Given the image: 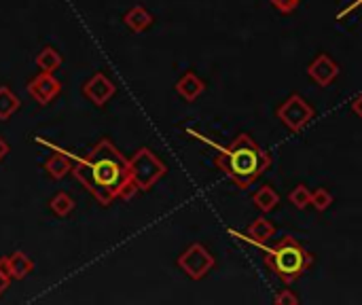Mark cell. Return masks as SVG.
I'll return each instance as SVG.
<instances>
[{"mask_svg":"<svg viewBox=\"0 0 362 305\" xmlns=\"http://www.w3.org/2000/svg\"><path fill=\"white\" fill-rule=\"evenodd\" d=\"M68 155L79 162V166L72 170L74 178L89 189L102 206H109L113 199H117L123 185L129 180V162L121 155L117 146H113L111 140H100L91 155L85 159L72 152Z\"/></svg>","mask_w":362,"mask_h":305,"instance_id":"1","label":"cell"},{"mask_svg":"<svg viewBox=\"0 0 362 305\" xmlns=\"http://www.w3.org/2000/svg\"><path fill=\"white\" fill-rule=\"evenodd\" d=\"M214 164L239 189H248L258 176H263L269 170L272 155L248 134H239L225 150L219 152Z\"/></svg>","mask_w":362,"mask_h":305,"instance_id":"2","label":"cell"},{"mask_svg":"<svg viewBox=\"0 0 362 305\" xmlns=\"http://www.w3.org/2000/svg\"><path fill=\"white\" fill-rule=\"evenodd\" d=\"M263 259L272 274L284 284H292L294 280H299L314 263L312 252H307L292 235H284L274 246H269Z\"/></svg>","mask_w":362,"mask_h":305,"instance_id":"3","label":"cell"},{"mask_svg":"<svg viewBox=\"0 0 362 305\" xmlns=\"http://www.w3.org/2000/svg\"><path fill=\"white\" fill-rule=\"evenodd\" d=\"M166 164L150 148H140L129 159V178L140 191H148L150 187H155L166 176Z\"/></svg>","mask_w":362,"mask_h":305,"instance_id":"4","label":"cell"},{"mask_svg":"<svg viewBox=\"0 0 362 305\" xmlns=\"http://www.w3.org/2000/svg\"><path fill=\"white\" fill-rule=\"evenodd\" d=\"M276 115H278V119L282 121V125L286 130L299 134V132H303L309 125V121L316 117V111L303 95L292 93L278 107Z\"/></svg>","mask_w":362,"mask_h":305,"instance_id":"5","label":"cell"},{"mask_svg":"<svg viewBox=\"0 0 362 305\" xmlns=\"http://www.w3.org/2000/svg\"><path fill=\"white\" fill-rule=\"evenodd\" d=\"M176 263L191 280H203L217 267V259L201 244H191Z\"/></svg>","mask_w":362,"mask_h":305,"instance_id":"6","label":"cell"},{"mask_svg":"<svg viewBox=\"0 0 362 305\" xmlns=\"http://www.w3.org/2000/svg\"><path fill=\"white\" fill-rule=\"evenodd\" d=\"M62 91V83L54 77V72H40L28 83V93L38 107L51 104Z\"/></svg>","mask_w":362,"mask_h":305,"instance_id":"7","label":"cell"},{"mask_svg":"<svg viewBox=\"0 0 362 305\" xmlns=\"http://www.w3.org/2000/svg\"><path fill=\"white\" fill-rule=\"evenodd\" d=\"M307 77L318 87H329L339 77V66L329 54H318L307 66Z\"/></svg>","mask_w":362,"mask_h":305,"instance_id":"8","label":"cell"},{"mask_svg":"<svg viewBox=\"0 0 362 305\" xmlns=\"http://www.w3.org/2000/svg\"><path fill=\"white\" fill-rule=\"evenodd\" d=\"M115 91H117L115 83H113L104 72H95V75L83 85L85 97H89L95 107H104L107 102L115 95Z\"/></svg>","mask_w":362,"mask_h":305,"instance_id":"9","label":"cell"},{"mask_svg":"<svg viewBox=\"0 0 362 305\" xmlns=\"http://www.w3.org/2000/svg\"><path fill=\"white\" fill-rule=\"evenodd\" d=\"M36 142L38 144H45V146H49L51 150H56L54 155H51L47 162H45V170H47V174L54 178V180H62L68 172H72V164H70V155L66 150H62L60 146H56V144H51V142H47V140H42V138H36Z\"/></svg>","mask_w":362,"mask_h":305,"instance_id":"10","label":"cell"},{"mask_svg":"<svg viewBox=\"0 0 362 305\" xmlns=\"http://www.w3.org/2000/svg\"><path fill=\"white\" fill-rule=\"evenodd\" d=\"M32 269H34V261L22 250L9 254L5 261H0V272L13 280H24L28 274H32Z\"/></svg>","mask_w":362,"mask_h":305,"instance_id":"11","label":"cell"},{"mask_svg":"<svg viewBox=\"0 0 362 305\" xmlns=\"http://www.w3.org/2000/svg\"><path fill=\"white\" fill-rule=\"evenodd\" d=\"M205 91V83L195 75V72H184L180 79H178V83H176V93L182 97V100H187V102H195L201 93Z\"/></svg>","mask_w":362,"mask_h":305,"instance_id":"12","label":"cell"},{"mask_svg":"<svg viewBox=\"0 0 362 305\" xmlns=\"http://www.w3.org/2000/svg\"><path fill=\"white\" fill-rule=\"evenodd\" d=\"M252 203H254V206H256L258 210H261L263 214H267V212H272V210H276V208L280 206V195H278V191H276L272 185H263L261 189L254 191Z\"/></svg>","mask_w":362,"mask_h":305,"instance_id":"13","label":"cell"},{"mask_svg":"<svg viewBox=\"0 0 362 305\" xmlns=\"http://www.w3.org/2000/svg\"><path fill=\"white\" fill-rule=\"evenodd\" d=\"M123 24H125L132 32L140 34V32H144V30H148V28L152 26V15H150L142 5H136V7H132V9L123 15Z\"/></svg>","mask_w":362,"mask_h":305,"instance_id":"14","label":"cell"},{"mask_svg":"<svg viewBox=\"0 0 362 305\" xmlns=\"http://www.w3.org/2000/svg\"><path fill=\"white\" fill-rule=\"evenodd\" d=\"M22 107L19 97L7 87V85H0V121H7L11 119Z\"/></svg>","mask_w":362,"mask_h":305,"instance_id":"15","label":"cell"},{"mask_svg":"<svg viewBox=\"0 0 362 305\" xmlns=\"http://www.w3.org/2000/svg\"><path fill=\"white\" fill-rule=\"evenodd\" d=\"M274 231H276L274 223L267 221L265 217H258V219H254V221L248 225V235H250L254 242H258V244H265L267 240H272Z\"/></svg>","mask_w":362,"mask_h":305,"instance_id":"16","label":"cell"},{"mask_svg":"<svg viewBox=\"0 0 362 305\" xmlns=\"http://www.w3.org/2000/svg\"><path fill=\"white\" fill-rule=\"evenodd\" d=\"M36 66L42 70V72H54L62 66V56L60 51L54 49V47H45L40 49V54L36 56Z\"/></svg>","mask_w":362,"mask_h":305,"instance_id":"17","label":"cell"},{"mask_svg":"<svg viewBox=\"0 0 362 305\" xmlns=\"http://www.w3.org/2000/svg\"><path fill=\"white\" fill-rule=\"evenodd\" d=\"M74 199H72V195H68V193H64V191H60V193H56L54 197H51V201H49V208H51V212H54L56 217H60V219H66L72 210H74Z\"/></svg>","mask_w":362,"mask_h":305,"instance_id":"18","label":"cell"},{"mask_svg":"<svg viewBox=\"0 0 362 305\" xmlns=\"http://www.w3.org/2000/svg\"><path fill=\"white\" fill-rule=\"evenodd\" d=\"M288 201L292 203V206L297 210H305L309 203H312V189H309L307 185L299 182L290 193H288Z\"/></svg>","mask_w":362,"mask_h":305,"instance_id":"19","label":"cell"},{"mask_svg":"<svg viewBox=\"0 0 362 305\" xmlns=\"http://www.w3.org/2000/svg\"><path fill=\"white\" fill-rule=\"evenodd\" d=\"M312 206L318 210V212H324V210H329L331 206H333V195H331V191H326V189H316V191H312Z\"/></svg>","mask_w":362,"mask_h":305,"instance_id":"20","label":"cell"},{"mask_svg":"<svg viewBox=\"0 0 362 305\" xmlns=\"http://www.w3.org/2000/svg\"><path fill=\"white\" fill-rule=\"evenodd\" d=\"M269 3H272V7H274V9H278L280 13L288 15V13H292V11L299 7L301 0H269Z\"/></svg>","mask_w":362,"mask_h":305,"instance_id":"21","label":"cell"},{"mask_svg":"<svg viewBox=\"0 0 362 305\" xmlns=\"http://www.w3.org/2000/svg\"><path fill=\"white\" fill-rule=\"evenodd\" d=\"M274 303H276V305H297V303H299V297H297L292 290L284 288V290H280V292L276 295Z\"/></svg>","mask_w":362,"mask_h":305,"instance_id":"22","label":"cell"},{"mask_svg":"<svg viewBox=\"0 0 362 305\" xmlns=\"http://www.w3.org/2000/svg\"><path fill=\"white\" fill-rule=\"evenodd\" d=\"M138 191H140V189H138V187H136V182L129 178V180L123 185V189H121V193H119V199H125V201H127V199H132V197H134Z\"/></svg>","mask_w":362,"mask_h":305,"instance_id":"23","label":"cell"},{"mask_svg":"<svg viewBox=\"0 0 362 305\" xmlns=\"http://www.w3.org/2000/svg\"><path fill=\"white\" fill-rule=\"evenodd\" d=\"M352 111L358 119H362V93H358L354 100H352Z\"/></svg>","mask_w":362,"mask_h":305,"instance_id":"24","label":"cell"},{"mask_svg":"<svg viewBox=\"0 0 362 305\" xmlns=\"http://www.w3.org/2000/svg\"><path fill=\"white\" fill-rule=\"evenodd\" d=\"M9 148H11V146H9V142H7L3 136H0V162H3V159L9 155Z\"/></svg>","mask_w":362,"mask_h":305,"instance_id":"25","label":"cell"},{"mask_svg":"<svg viewBox=\"0 0 362 305\" xmlns=\"http://www.w3.org/2000/svg\"><path fill=\"white\" fill-rule=\"evenodd\" d=\"M354 7H362V0H354V5H352V7H347V9H345L343 13H349V11H352ZM343 13H341V15H343ZM341 15H339V17H341Z\"/></svg>","mask_w":362,"mask_h":305,"instance_id":"26","label":"cell"}]
</instances>
